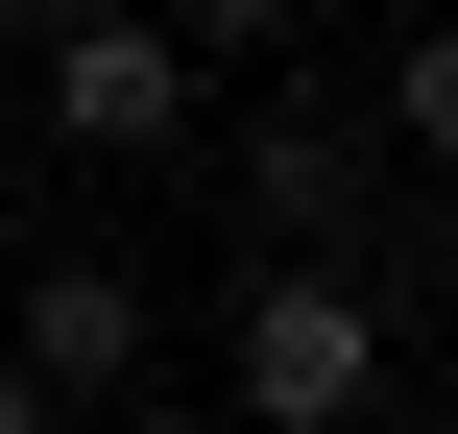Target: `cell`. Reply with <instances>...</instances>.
Here are the masks:
<instances>
[{
	"instance_id": "9",
	"label": "cell",
	"mask_w": 458,
	"mask_h": 434,
	"mask_svg": "<svg viewBox=\"0 0 458 434\" xmlns=\"http://www.w3.org/2000/svg\"><path fill=\"white\" fill-rule=\"evenodd\" d=\"M169 434H266V411H242V387H217V411H169Z\"/></svg>"
},
{
	"instance_id": "3",
	"label": "cell",
	"mask_w": 458,
	"mask_h": 434,
	"mask_svg": "<svg viewBox=\"0 0 458 434\" xmlns=\"http://www.w3.org/2000/svg\"><path fill=\"white\" fill-rule=\"evenodd\" d=\"M24 387H72V411H121L145 387V266H97V242H48L24 266V338H0Z\"/></svg>"
},
{
	"instance_id": "8",
	"label": "cell",
	"mask_w": 458,
	"mask_h": 434,
	"mask_svg": "<svg viewBox=\"0 0 458 434\" xmlns=\"http://www.w3.org/2000/svg\"><path fill=\"white\" fill-rule=\"evenodd\" d=\"M48 24H72V0H0V72H24V48H48Z\"/></svg>"
},
{
	"instance_id": "7",
	"label": "cell",
	"mask_w": 458,
	"mask_h": 434,
	"mask_svg": "<svg viewBox=\"0 0 458 434\" xmlns=\"http://www.w3.org/2000/svg\"><path fill=\"white\" fill-rule=\"evenodd\" d=\"M0 434H72V387H24V362H0Z\"/></svg>"
},
{
	"instance_id": "2",
	"label": "cell",
	"mask_w": 458,
	"mask_h": 434,
	"mask_svg": "<svg viewBox=\"0 0 458 434\" xmlns=\"http://www.w3.org/2000/svg\"><path fill=\"white\" fill-rule=\"evenodd\" d=\"M24 72H48V121H72L97 169H169V145H193V97H217V48H193L169 0H72Z\"/></svg>"
},
{
	"instance_id": "4",
	"label": "cell",
	"mask_w": 458,
	"mask_h": 434,
	"mask_svg": "<svg viewBox=\"0 0 458 434\" xmlns=\"http://www.w3.org/2000/svg\"><path fill=\"white\" fill-rule=\"evenodd\" d=\"M242 217H266V242H338V217H362V121H266V145H242Z\"/></svg>"
},
{
	"instance_id": "6",
	"label": "cell",
	"mask_w": 458,
	"mask_h": 434,
	"mask_svg": "<svg viewBox=\"0 0 458 434\" xmlns=\"http://www.w3.org/2000/svg\"><path fill=\"white\" fill-rule=\"evenodd\" d=\"M169 24H193V48H290L314 0H169Z\"/></svg>"
},
{
	"instance_id": "5",
	"label": "cell",
	"mask_w": 458,
	"mask_h": 434,
	"mask_svg": "<svg viewBox=\"0 0 458 434\" xmlns=\"http://www.w3.org/2000/svg\"><path fill=\"white\" fill-rule=\"evenodd\" d=\"M386 145H435V169H458V24H411V48H386Z\"/></svg>"
},
{
	"instance_id": "1",
	"label": "cell",
	"mask_w": 458,
	"mask_h": 434,
	"mask_svg": "<svg viewBox=\"0 0 458 434\" xmlns=\"http://www.w3.org/2000/svg\"><path fill=\"white\" fill-rule=\"evenodd\" d=\"M386 338H411V314H386L338 242H290V266L242 290V411H266V434H362V411H386Z\"/></svg>"
}]
</instances>
